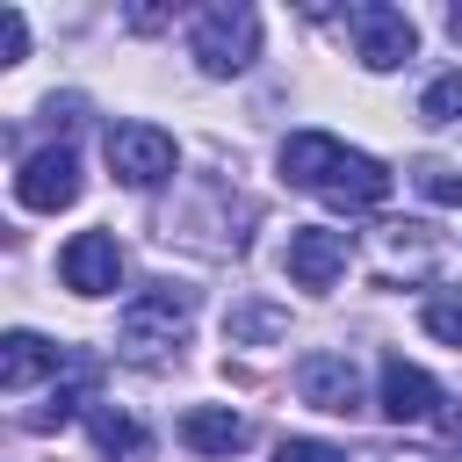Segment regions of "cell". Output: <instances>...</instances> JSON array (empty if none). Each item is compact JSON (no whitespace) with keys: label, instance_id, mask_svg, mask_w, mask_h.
I'll use <instances>...</instances> for the list:
<instances>
[{"label":"cell","instance_id":"cell-1","mask_svg":"<svg viewBox=\"0 0 462 462\" xmlns=\"http://www.w3.org/2000/svg\"><path fill=\"white\" fill-rule=\"evenodd\" d=\"M195 325V289L180 282H152L144 296L123 303V354L130 361H166Z\"/></svg>","mask_w":462,"mask_h":462},{"label":"cell","instance_id":"cell-2","mask_svg":"<svg viewBox=\"0 0 462 462\" xmlns=\"http://www.w3.org/2000/svg\"><path fill=\"white\" fill-rule=\"evenodd\" d=\"M188 51H195V65L209 79H231V72H245L260 58V14L253 7H202Z\"/></svg>","mask_w":462,"mask_h":462},{"label":"cell","instance_id":"cell-3","mask_svg":"<svg viewBox=\"0 0 462 462\" xmlns=\"http://www.w3.org/2000/svg\"><path fill=\"white\" fill-rule=\"evenodd\" d=\"M346 36H354V58L368 72H390V65H404L419 51L411 14H397V7H346Z\"/></svg>","mask_w":462,"mask_h":462},{"label":"cell","instance_id":"cell-4","mask_svg":"<svg viewBox=\"0 0 462 462\" xmlns=\"http://www.w3.org/2000/svg\"><path fill=\"white\" fill-rule=\"evenodd\" d=\"M108 166L123 188H159L173 173V137L152 130V123H116L108 130Z\"/></svg>","mask_w":462,"mask_h":462},{"label":"cell","instance_id":"cell-5","mask_svg":"<svg viewBox=\"0 0 462 462\" xmlns=\"http://www.w3.org/2000/svg\"><path fill=\"white\" fill-rule=\"evenodd\" d=\"M14 202L22 209H72L79 202V159L65 152V144H51V152H36V159H22V173H14Z\"/></svg>","mask_w":462,"mask_h":462},{"label":"cell","instance_id":"cell-6","mask_svg":"<svg viewBox=\"0 0 462 462\" xmlns=\"http://www.w3.org/2000/svg\"><path fill=\"white\" fill-rule=\"evenodd\" d=\"M346 253H354L346 231L303 224V231H289V282H296V289H332V282L346 274Z\"/></svg>","mask_w":462,"mask_h":462},{"label":"cell","instance_id":"cell-7","mask_svg":"<svg viewBox=\"0 0 462 462\" xmlns=\"http://www.w3.org/2000/svg\"><path fill=\"white\" fill-rule=\"evenodd\" d=\"M58 274H65L72 296H108V289L123 282V245H116L108 231H79V238H65Z\"/></svg>","mask_w":462,"mask_h":462},{"label":"cell","instance_id":"cell-8","mask_svg":"<svg viewBox=\"0 0 462 462\" xmlns=\"http://www.w3.org/2000/svg\"><path fill=\"white\" fill-rule=\"evenodd\" d=\"M346 166H354V152H346L339 137H325V130H296V137L282 144V173H289L296 188H310V195H332Z\"/></svg>","mask_w":462,"mask_h":462},{"label":"cell","instance_id":"cell-9","mask_svg":"<svg viewBox=\"0 0 462 462\" xmlns=\"http://www.w3.org/2000/svg\"><path fill=\"white\" fill-rule=\"evenodd\" d=\"M440 383L419 368V361H404V354H390L383 361V419H397V426H419V419H440Z\"/></svg>","mask_w":462,"mask_h":462},{"label":"cell","instance_id":"cell-10","mask_svg":"<svg viewBox=\"0 0 462 462\" xmlns=\"http://www.w3.org/2000/svg\"><path fill=\"white\" fill-rule=\"evenodd\" d=\"M296 390H303V404H318V411H361V375H354V361L346 354H303L296 361Z\"/></svg>","mask_w":462,"mask_h":462},{"label":"cell","instance_id":"cell-11","mask_svg":"<svg viewBox=\"0 0 462 462\" xmlns=\"http://www.w3.org/2000/svg\"><path fill=\"white\" fill-rule=\"evenodd\" d=\"M180 440H188L195 455H238V448L253 440V426H245L231 404H195V411H180Z\"/></svg>","mask_w":462,"mask_h":462},{"label":"cell","instance_id":"cell-12","mask_svg":"<svg viewBox=\"0 0 462 462\" xmlns=\"http://www.w3.org/2000/svg\"><path fill=\"white\" fill-rule=\"evenodd\" d=\"M43 375H58V346L36 339V332H7V339H0V390L22 397V390L43 383Z\"/></svg>","mask_w":462,"mask_h":462},{"label":"cell","instance_id":"cell-13","mask_svg":"<svg viewBox=\"0 0 462 462\" xmlns=\"http://www.w3.org/2000/svg\"><path fill=\"white\" fill-rule=\"evenodd\" d=\"M87 433H94L101 462H152V433H144L130 411H116V404H94V411H87Z\"/></svg>","mask_w":462,"mask_h":462},{"label":"cell","instance_id":"cell-14","mask_svg":"<svg viewBox=\"0 0 462 462\" xmlns=\"http://www.w3.org/2000/svg\"><path fill=\"white\" fill-rule=\"evenodd\" d=\"M419 116H426V123H462V65L440 72V79L419 94Z\"/></svg>","mask_w":462,"mask_h":462},{"label":"cell","instance_id":"cell-15","mask_svg":"<svg viewBox=\"0 0 462 462\" xmlns=\"http://www.w3.org/2000/svg\"><path fill=\"white\" fill-rule=\"evenodd\" d=\"M419 325H426L433 339H448V346H462V289H448V296H426V310H419Z\"/></svg>","mask_w":462,"mask_h":462},{"label":"cell","instance_id":"cell-16","mask_svg":"<svg viewBox=\"0 0 462 462\" xmlns=\"http://www.w3.org/2000/svg\"><path fill=\"white\" fill-rule=\"evenodd\" d=\"M411 180H419V195H433V202H462V166H448V159H426Z\"/></svg>","mask_w":462,"mask_h":462},{"label":"cell","instance_id":"cell-17","mask_svg":"<svg viewBox=\"0 0 462 462\" xmlns=\"http://www.w3.org/2000/svg\"><path fill=\"white\" fill-rule=\"evenodd\" d=\"M22 51H29V22H22V7H0V58L22 65Z\"/></svg>","mask_w":462,"mask_h":462},{"label":"cell","instance_id":"cell-18","mask_svg":"<svg viewBox=\"0 0 462 462\" xmlns=\"http://www.w3.org/2000/svg\"><path fill=\"white\" fill-rule=\"evenodd\" d=\"M282 462H346L332 440H282Z\"/></svg>","mask_w":462,"mask_h":462},{"label":"cell","instance_id":"cell-19","mask_svg":"<svg viewBox=\"0 0 462 462\" xmlns=\"http://www.w3.org/2000/svg\"><path fill=\"white\" fill-rule=\"evenodd\" d=\"M231 332H282V318H274V310H238Z\"/></svg>","mask_w":462,"mask_h":462},{"label":"cell","instance_id":"cell-20","mask_svg":"<svg viewBox=\"0 0 462 462\" xmlns=\"http://www.w3.org/2000/svg\"><path fill=\"white\" fill-rule=\"evenodd\" d=\"M440 426H448V440L462 448V411H440Z\"/></svg>","mask_w":462,"mask_h":462},{"label":"cell","instance_id":"cell-21","mask_svg":"<svg viewBox=\"0 0 462 462\" xmlns=\"http://www.w3.org/2000/svg\"><path fill=\"white\" fill-rule=\"evenodd\" d=\"M448 36H455V43H462V7H455V14H448Z\"/></svg>","mask_w":462,"mask_h":462}]
</instances>
